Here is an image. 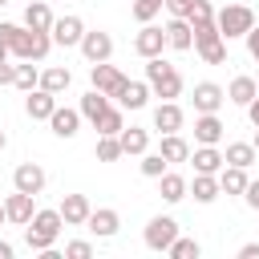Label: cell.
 <instances>
[{
  "label": "cell",
  "mask_w": 259,
  "mask_h": 259,
  "mask_svg": "<svg viewBox=\"0 0 259 259\" xmlns=\"http://www.w3.org/2000/svg\"><path fill=\"white\" fill-rule=\"evenodd\" d=\"M186 194H194V202L210 206L223 190H219V174H194V182H186Z\"/></svg>",
  "instance_id": "21"
},
{
  "label": "cell",
  "mask_w": 259,
  "mask_h": 259,
  "mask_svg": "<svg viewBox=\"0 0 259 259\" xmlns=\"http://www.w3.org/2000/svg\"><path fill=\"white\" fill-rule=\"evenodd\" d=\"M158 154H162V158L174 166V162H186V158H190V146H186V138H182V134H162Z\"/></svg>",
  "instance_id": "27"
},
{
  "label": "cell",
  "mask_w": 259,
  "mask_h": 259,
  "mask_svg": "<svg viewBox=\"0 0 259 259\" xmlns=\"http://www.w3.org/2000/svg\"><path fill=\"white\" fill-rule=\"evenodd\" d=\"M150 97H154V93H150L146 81H125V89L117 93V105H121V109H146Z\"/></svg>",
  "instance_id": "23"
},
{
  "label": "cell",
  "mask_w": 259,
  "mask_h": 259,
  "mask_svg": "<svg viewBox=\"0 0 259 259\" xmlns=\"http://www.w3.org/2000/svg\"><path fill=\"white\" fill-rule=\"evenodd\" d=\"M214 24H219L223 40H235V36H247V28L255 24V12L247 4H227V8L214 12Z\"/></svg>",
  "instance_id": "4"
},
{
  "label": "cell",
  "mask_w": 259,
  "mask_h": 259,
  "mask_svg": "<svg viewBox=\"0 0 259 259\" xmlns=\"http://www.w3.org/2000/svg\"><path fill=\"white\" fill-rule=\"evenodd\" d=\"M117 158H121L117 134H97V162H117Z\"/></svg>",
  "instance_id": "35"
},
{
  "label": "cell",
  "mask_w": 259,
  "mask_h": 259,
  "mask_svg": "<svg viewBox=\"0 0 259 259\" xmlns=\"http://www.w3.org/2000/svg\"><path fill=\"white\" fill-rule=\"evenodd\" d=\"M0 40L8 45V57H16V61H45L53 49L49 32H32V28L8 24V20H0Z\"/></svg>",
  "instance_id": "1"
},
{
  "label": "cell",
  "mask_w": 259,
  "mask_h": 259,
  "mask_svg": "<svg viewBox=\"0 0 259 259\" xmlns=\"http://www.w3.org/2000/svg\"><path fill=\"white\" fill-rule=\"evenodd\" d=\"M247 117H251V125H259V93L247 101Z\"/></svg>",
  "instance_id": "46"
},
{
  "label": "cell",
  "mask_w": 259,
  "mask_h": 259,
  "mask_svg": "<svg viewBox=\"0 0 259 259\" xmlns=\"http://www.w3.org/2000/svg\"><path fill=\"white\" fill-rule=\"evenodd\" d=\"M223 101H227L223 85H214V81H198L194 85V113H219Z\"/></svg>",
  "instance_id": "13"
},
{
  "label": "cell",
  "mask_w": 259,
  "mask_h": 259,
  "mask_svg": "<svg viewBox=\"0 0 259 259\" xmlns=\"http://www.w3.org/2000/svg\"><path fill=\"white\" fill-rule=\"evenodd\" d=\"M117 142H121V154H134V158H142L146 150H150V130H138V125H121V134H117Z\"/></svg>",
  "instance_id": "24"
},
{
  "label": "cell",
  "mask_w": 259,
  "mask_h": 259,
  "mask_svg": "<svg viewBox=\"0 0 259 259\" xmlns=\"http://www.w3.org/2000/svg\"><path fill=\"white\" fill-rule=\"evenodd\" d=\"M239 259H259V243H243L239 247Z\"/></svg>",
  "instance_id": "45"
},
{
  "label": "cell",
  "mask_w": 259,
  "mask_h": 259,
  "mask_svg": "<svg viewBox=\"0 0 259 259\" xmlns=\"http://www.w3.org/2000/svg\"><path fill=\"white\" fill-rule=\"evenodd\" d=\"M243 40H247V53H251V61H259V24H251Z\"/></svg>",
  "instance_id": "43"
},
{
  "label": "cell",
  "mask_w": 259,
  "mask_h": 259,
  "mask_svg": "<svg viewBox=\"0 0 259 259\" xmlns=\"http://www.w3.org/2000/svg\"><path fill=\"white\" fill-rule=\"evenodd\" d=\"M24 28L49 32V28H53V8H49L45 0H28V8H24Z\"/></svg>",
  "instance_id": "22"
},
{
  "label": "cell",
  "mask_w": 259,
  "mask_h": 259,
  "mask_svg": "<svg viewBox=\"0 0 259 259\" xmlns=\"http://www.w3.org/2000/svg\"><path fill=\"white\" fill-rule=\"evenodd\" d=\"M223 93H227V101H235V105H243V109H247V101L259 93V85H255V77H247V73H243V77H235Z\"/></svg>",
  "instance_id": "26"
},
{
  "label": "cell",
  "mask_w": 259,
  "mask_h": 259,
  "mask_svg": "<svg viewBox=\"0 0 259 259\" xmlns=\"http://www.w3.org/2000/svg\"><path fill=\"white\" fill-rule=\"evenodd\" d=\"M186 20H190V24H198V20H214V8H210V0H194Z\"/></svg>",
  "instance_id": "40"
},
{
  "label": "cell",
  "mask_w": 259,
  "mask_h": 259,
  "mask_svg": "<svg viewBox=\"0 0 259 259\" xmlns=\"http://www.w3.org/2000/svg\"><path fill=\"white\" fill-rule=\"evenodd\" d=\"M4 146H8V134H4V130H0V154H4Z\"/></svg>",
  "instance_id": "49"
},
{
  "label": "cell",
  "mask_w": 259,
  "mask_h": 259,
  "mask_svg": "<svg viewBox=\"0 0 259 259\" xmlns=\"http://www.w3.org/2000/svg\"><path fill=\"white\" fill-rule=\"evenodd\" d=\"M45 170L36 166V162H20L16 170H12V190H24V194H40L45 190Z\"/></svg>",
  "instance_id": "10"
},
{
  "label": "cell",
  "mask_w": 259,
  "mask_h": 259,
  "mask_svg": "<svg viewBox=\"0 0 259 259\" xmlns=\"http://www.w3.org/2000/svg\"><path fill=\"white\" fill-rule=\"evenodd\" d=\"M166 170H170V162H166L158 150H154V154H150V150L142 154V174H146V178H158V174H166Z\"/></svg>",
  "instance_id": "37"
},
{
  "label": "cell",
  "mask_w": 259,
  "mask_h": 259,
  "mask_svg": "<svg viewBox=\"0 0 259 259\" xmlns=\"http://www.w3.org/2000/svg\"><path fill=\"white\" fill-rule=\"evenodd\" d=\"M146 85H150V93H154V97H162V101H174V97L182 93V73H178L170 61H162V57H150V61H146Z\"/></svg>",
  "instance_id": "3"
},
{
  "label": "cell",
  "mask_w": 259,
  "mask_h": 259,
  "mask_svg": "<svg viewBox=\"0 0 259 259\" xmlns=\"http://www.w3.org/2000/svg\"><path fill=\"white\" fill-rule=\"evenodd\" d=\"M194 142H198V146H219V142H223V121H219V113H198V117H194Z\"/></svg>",
  "instance_id": "19"
},
{
  "label": "cell",
  "mask_w": 259,
  "mask_h": 259,
  "mask_svg": "<svg viewBox=\"0 0 259 259\" xmlns=\"http://www.w3.org/2000/svg\"><path fill=\"white\" fill-rule=\"evenodd\" d=\"M49 125H53L57 138H77V130H81V109H65V105H57V109L49 113Z\"/></svg>",
  "instance_id": "18"
},
{
  "label": "cell",
  "mask_w": 259,
  "mask_h": 259,
  "mask_svg": "<svg viewBox=\"0 0 259 259\" xmlns=\"http://www.w3.org/2000/svg\"><path fill=\"white\" fill-rule=\"evenodd\" d=\"M89 81H93V89H101L109 101H117V93L125 89V73L117 69V65H109V61H97V65H89Z\"/></svg>",
  "instance_id": "5"
},
{
  "label": "cell",
  "mask_w": 259,
  "mask_h": 259,
  "mask_svg": "<svg viewBox=\"0 0 259 259\" xmlns=\"http://www.w3.org/2000/svg\"><path fill=\"white\" fill-rule=\"evenodd\" d=\"M190 4H194V0H162V8H166L170 16H182V20L190 16Z\"/></svg>",
  "instance_id": "41"
},
{
  "label": "cell",
  "mask_w": 259,
  "mask_h": 259,
  "mask_svg": "<svg viewBox=\"0 0 259 259\" xmlns=\"http://www.w3.org/2000/svg\"><path fill=\"white\" fill-rule=\"evenodd\" d=\"M0 61H8V45L4 40H0Z\"/></svg>",
  "instance_id": "48"
},
{
  "label": "cell",
  "mask_w": 259,
  "mask_h": 259,
  "mask_svg": "<svg viewBox=\"0 0 259 259\" xmlns=\"http://www.w3.org/2000/svg\"><path fill=\"white\" fill-rule=\"evenodd\" d=\"M186 162H194V174H219L227 162H223V150L219 146H198Z\"/></svg>",
  "instance_id": "20"
},
{
  "label": "cell",
  "mask_w": 259,
  "mask_h": 259,
  "mask_svg": "<svg viewBox=\"0 0 259 259\" xmlns=\"http://www.w3.org/2000/svg\"><path fill=\"white\" fill-rule=\"evenodd\" d=\"M57 210H61L65 227H85V219H89V210H93V206H89V198H85V194H65Z\"/></svg>",
  "instance_id": "17"
},
{
  "label": "cell",
  "mask_w": 259,
  "mask_h": 259,
  "mask_svg": "<svg viewBox=\"0 0 259 259\" xmlns=\"http://www.w3.org/2000/svg\"><path fill=\"white\" fill-rule=\"evenodd\" d=\"M57 109V93H49V89H28V97H24V113L32 117V121H49V113Z\"/></svg>",
  "instance_id": "15"
},
{
  "label": "cell",
  "mask_w": 259,
  "mask_h": 259,
  "mask_svg": "<svg viewBox=\"0 0 259 259\" xmlns=\"http://www.w3.org/2000/svg\"><path fill=\"white\" fill-rule=\"evenodd\" d=\"M12 85H16V89H24V93H28V89H36V85H40V69H36L32 61H20V65H16V77H12Z\"/></svg>",
  "instance_id": "33"
},
{
  "label": "cell",
  "mask_w": 259,
  "mask_h": 259,
  "mask_svg": "<svg viewBox=\"0 0 259 259\" xmlns=\"http://www.w3.org/2000/svg\"><path fill=\"white\" fill-rule=\"evenodd\" d=\"M77 109H81V117H85V121H97V117L109 109V97H105L101 89H89V93L81 97V105H77Z\"/></svg>",
  "instance_id": "31"
},
{
  "label": "cell",
  "mask_w": 259,
  "mask_h": 259,
  "mask_svg": "<svg viewBox=\"0 0 259 259\" xmlns=\"http://www.w3.org/2000/svg\"><path fill=\"white\" fill-rule=\"evenodd\" d=\"M194 53H198V57H202L206 65H223V61H227V40H223V36L198 40V45H194Z\"/></svg>",
  "instance_id": "32"
},
{
  "label": "cell",
  "mask_w": 259,
  "mask_h": 259,
  "mask_svg": "<svg viewBox=\"0 0 259 259\" xmlns=\"http://www.w3.org/2000/svg\"><path fill=\"white\" fill-rule=\"evenodd\" d=\"M142 239H146L150 251H162V255H166V247L178 239V223H174L170 214H154V219L146 223V235H142Z\"/></svg>",
  "instance_id": "6"
},
{
  "label": "cell",
  "mask_w": 259,
  "mask_h": 259,
  "mask_svg": "<svg viewBox=\"0 0 259 259\" xmlns=\"http://www.w3.org/2000/svg\"><path fill=\"white\" fill-rule=\"evenodd\" d=\"M0 259H12V243H4V239H0Z\"/></svg>",
  "instance_id": "47"
},
{
  "label": "cell",
  "mask_w": 259,
  "mask_h": 259,
  "mask_svg": "<svg viewBox=\"0 0 259 259\" xmlns=\"http://www.w3.org/2000/svg\"><path fill=\"white\" fill-rule=\"evenodd\" d=\"M182 121H186V113H182L178 101H162V105L154 109V130H158V134H178Z\"/></svg>",
  "instance_id": "16"
},
{
  "label": "cell",
  "mask_w": 259,
  "mask_h": 259,
  "mask_svg": "<svg viewBox=\"0 0 259 259\" xmlns=\"http://www.w3.org/2000/svg\"><path fill=\"white\" fill-rule=\"evenodd\" d=\"M247 182H251V178H247L243 166H223V170H219V190H223V194H243Z\"/></svg>",
  "instance_id": "28"
},
{
  "label": "cell",
  "mask_w": 259,
  "mask_h": 259,
  "mask_svg": "<svg viewBox=\"0 0 259 259\" xmlns=\"http://www.w3.org/2000/svg\"><path fill=\"white\" fill-rule=\"evenodd\" d=\"M93 255V243L89 239H73V243H65V259H89Z\"/></svg>",
  "instance_id": "39"
},
{
  "label": "cell",
  "mask_w": 259,
  "mask_h": 259,
  "mask_svg": "<svg viewBox=\"0 0 259 259\" xmlns=\"http://www.w3.org/2000/svg\"><path fill=\"white\" fill-rule=\"evenodd\" d=\"M85 227H89V235H97V239H113L117 227H121V214H117L113 206H97V210H89Z\"/></svg>",
  "instance_id": "12"
},
{
  "label": "cell",
  "mask_w": 259,
  "mask_h": 259,
  "mask_svg": "<svg viewBox=\"0 0 259 259\" xmlns=\"http://www.w3.org/2000/svg\"><path fill=\"white\" fill-rule=\"evenodd\" d=\"M130 12H134V20L150 24V20L162 12V0H134V4H130Z\"/></svg>",
  "instance_id": "38"
},
{
  "label": "cell",
  "mask_w": 259,
  "mask_h": 259,
  "mask_svg": "<svg viewBox=\"0 0 259 259\" xmlns=\"http://www.w3.org/2000/svg\"><path fill=\"white\" fill-rule=\"evenodd\" d=\"M255 158H259V154H255L251 142H227V150H223V162H227V166H243V170H251Z\"/></svg>",
  "instance_id": "25"
},
{
  "label": "cell",
  "mask_w": 259,
  "mask_h": 259,
  "mask_svg": "<svg viewBox=\"0 0 259 259\" xmlns=\"http://www.w3.org/2000/svg\"><path fill=\"white\" fill-rule=\"evenodd\" d=\"M251 146H255V154H259V125H255V142H251Z\"/></svg>",
  "instance_id": "50"
},
{
  "label": "cell",
  "mask_w": 259,
  "mask_h": 259,
  "mask_svg": "<svg viewBox=\"0 0 259 259\" xmlns=\"http://www.w3.org/2000/svg\"><path fill=\"white\" fill-rule=\"evenodd\" d=\"M243 202H247L251 210H259V178H251V182H247V190H243Z\"/></svg>",
  "instance_id": "42"
},
{
  "label": "cell",
  "mask_w": 259,
  "mask_h": 259,
  "mask_svg": "<svg viewBox=\"0 0 259 259\" xmlns=\"http://www.w3.org/2000/svg\"><path fill=\"white\" fill-rule=\"evenodd\" d=\"M49 36H53V45H61V49H77L81 36H85V20L73 16V12H69V16H53Z\"/></svg>",
  "instance_id": "7"
},
{
  "label": "cell",
  "mask_w": 259,
  "mask_h": 259,
  "mask_svg": "<svg viewBox=\"0 0 259 259\" xmlns=\"http://www.w3.org/2000/svg\"><path fill=\"white\" fill-rule=\"evenodd\" d=\"M162 28H166V49H178V53H190V49H194L190 20H182V16H170Z\"/></svg>",
  "instance_id": "14"
},
{
  "label": "cell",
  "mask_w": 259,
  "mask_h": 259,
  "mask_svg": "<svg viewBox=\"0 0 259 259\" xmlns=\"http://www.w3.org/2000/svg\"><path fill=\"white\" fill-rule=\"evenodd\" d=\"M69 81H73V73H69V69H61V65L40 69V89H49V93H65V89H69Z\"/></svg>",
  "instance_id": "30"
},
{
  "label": "cell",
  "mask_w": 259,
  "mask_h": 259,
  "mask_svg": "<svg viewBox=\"0 0 259 259\" xmlns=\"http://www.w3.org/2000/svg\"><path fill=\"white\" fill-rule=\"evenodd\" d=\"M121 125H125V117H121V105H117V109L109 105V109H105V113L93 121V130H97V134H121Z\"/></svg>",
  "instance_id": "34"
},
{
  "label": "cell",
  "mask_w": 259,
  "mask_h": 259,
  "mask_svg": "<svg viewBox=\"0 0 259 259\" xmlns=\"http://www.w3.org/2000/svg\"><path fill=\"white\" fill-rule=\"evenodd\" d=\"M162 49H166V28H158L154 20L142 24L138 36H134V53H138L142 61H150V57H162Z\"/></svg>",
  "instance_id": "8"
},
{
  "label": "cell",
  "mask_w": 259,
  "mask_h": 259,
  "mask_svg": "<svg viewBox=\"0 0 259 259\" xmlns=\"http://www.w3.org/2000/svg\"><path fill=\"white\" fill-rule=\"evenodd\" d=\"M198 251H202V247H198V239H182V235L166 247V255H170V259H198Z\"/></svg>",
  "instance_id": "36"
},
{
  "label": "cell",
  "mask_w": 259,
  "mask_h": 259,
  "mask_svg": "<svg viewBox=\"0 0 259 259\" xmlns=\"http://www.w3.org/2000/svg\"><path fill=\"white\" fill-rule=\"evenodd\" d=\"M4 4H8V0H0V8H4Z\"/></svg>",
  "instance_id": "52"
},
{
  "label": "cell",
  "mask_w": 259,
  "mask_h": 259,
  "mask_svg": "<svg viewBox=\"0 0 259 259\" xmlns=\"http://www.w3.org/2000/svg\"><path fill=\"white\" fill-rule=\"evenodd\" d=\"M12 77H16V65L12 61H0V85H12Z\"/></svg>",
  "instance_id": "44"
},
{
  "label": "cell",
  "mask_w": 259,
  "mask_h": 259,
  "mask_svg": "<svg viewBox=\"0 0 259 259\" xmlns=\"http://www.w3.org/2000/svg\"><path fill=\"white\" fill-rule=\"evenodd\" d=\"M158 194H162L166 202H182V198H186V178L174 174V170L158 174Z\"/></svg>",
  "instance_id": "29"
},
{
  "label": "cell",
  "mask_w": 259,
  "mask_h": 259,
  "mask_svg": "<svg viewBox=\"0 0 259 259\" xmlns=\"http://www.w3.org/2000/svg\"><path fill=\"white\" fill-rule=\"evenodd\" d=\"M4 223H8V219H4V202H0V227H4Z\"/></svg>",
  "instance_id": "51"
},
{
  "label": "cell",
  "mask_w": 259,
  "mask_h": 259,
  "mask_svg": "<svg viewBox=\"0 0 259 259\" xmlns=\"http://www.w3.org/2000/svg\"><path fill=\"white\" fill-rule=\"evenodd\" d=\"M255 85H259V77H255Z\"/></svg>",
  "instance_id": "53"
},
{
  "label": "cell",
  "mask_w": 259,
  "mask_h": 259,
  "mask_svg": "<svg viewBox=\"0 0 259 259\" xmlns=\"http://www.w3.org/2000/svg\"><path fill=\"white\" fill-rule=\"evenodd\" d=\"M32 202H36V194H24V190H12V194L4 198V219H8L12 227H24V223L32 219V210H36Z\"/></svg>",
  "instance_id": "11"
},
{
  "label": "cell",
  "mask_w": 259,
  "mask_h": 259,
  "mask_svg": "<svg viewBox=\"0 0 259 259\" xmlns=\"http://www.w3.org/2000/svg\"><path fill=\"white\" fill-rule=\"evenodd\" d=\"M61 227H65L61 210H32V219L24 223V243H28L32 251H49V247L57 243Z\"/></svg>",
  "instance_id": "2"
},
{
  "label": "cell",
  "mask_w": 259,
  "mask_h": 259,
  "mask_svg": "<svg viewBox=\"0 0 259 259\" xmlns=\"http://www.w3.org/2000/svg\"><path fill=\"white\" fill-rule=\"evenodd\" d=\"M77 49H81V57H85L89 65H97V61H109V57H113V36H109V32H101V28H93V32H85V36H81V45H77Z\"/></svg>",
  "instance_id": "9"
}]
</instances>
